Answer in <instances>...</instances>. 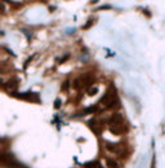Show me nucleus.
Listing matches in <instances>:
<instances>
[{"mask_svg": "<svg viewBox=\"0 0 165 168\" xmlns=\"http://www.w3.org/2000/svg\"><path fill=\"white\" fill-rule=\"evenodd\" d=\"M102 145H103L106 151H108V153H111V154L116 155L119 158H126L130 155L126 142H111V141L103 140Z\"/></svg>", "mask_w": 165, "mask_h": 168, "instance_id": "nucleus-3", "label": "nucleus"}, {"mask_svg": "<svg viewBox=\"0 0 165 168\" xmlns=\"http://www.w3.org/2000/svg\"><path fill=\"white\" fill-rule=\"evenodd\" d=\"M97 105L99 106V112H105V111H108V110L116 111V110L121 106V104H120V100H119V97H118V93H116L115 87L111 85V87L106 91V93L103 95V97L99 100V102H98Z\"/></svg>", "mask_w": 165, "mask_h": 168, "instance_id": "nucleus-2", "label": "nucleus"}, {"mask_svg": "<svg viewBox=\"0 0 165 168\" xmlns=\"http://www.w3.org/2000/svg\"><path fill=\"white\" fill-rule=\"evenodd\" d=\"M70 87H71V81L67 79V80H64L63 83H62L61 89L63 91V92H67V91H68V88H70Z\"/></svg>", "mask_w": 165, "mask_h": 168, "instance_id": "nucleus-12", "label": "nucleus"}, {"mask_svg": "<svg viewBox=\"0 0 165 168\" xmlns=\"http://www.w3.org/2000/svg\"><path fill=\"white\" fill-rule=\"evenodd\" d=\"M93 23H94V20H89V21H88V23H85V25L83 26V28H84V30H87V28H89Z\"/></svg>", "mask_w": 165, "mask_h": 168, "instance_id": "nucleus-14", "label": "nucleus"}, {"mask_svg": "<svg viewBox=\"0 0 165 168\" xmlns=\"http://www.w3.org/2000/svg\"><path fill=\"white\" fill-rule=\"evenodd\" d=\"M106 126L108 131L115 136H123L129 131V126L125 116L116 111H114L110 116L106 118Z\"/></svg>", "mask_w": 165, "mask_h": 168, "instance_id": "nucleus-1", "label": "nucleus"}, {"mask_svg": "<svg viewBox=\"0 0 165 168\" xmlns=\"http://www.w3.org/2000/svg\"><path fill=\"white\" fill-rule=\"evenodd\" d=\"M71 88H72V89H75V91L83 89V84H81L80 76H79V78H75L72 81H71Z\"/></svg>", "mask_w": 165, "mask_h": 168, "instance_id": "nucleus-11", "label": "nucleus"}, {"mask_svg": "<svg viewBox=\"0 0 165 168\" xmlns=\"http://www.w3.org/2000/svg\"><path fill=\"white\" fill-rule=\"evenodd\" d=\"M80 79H81V84H83V89H88L94 84V76L92 74H84V75L80 76Z\"/></svg>", "mask_w": 165, "mask_h": 168, "instance_id": "nucleus-7", "label": "nucleus"}, {"mask_svg": "<svg viewBox=\"0 0 165 168\" xmlns=\"http://www.w3.org/2000/svg\"><path fill=\"white\" fill-rule=\"evenodd\" d=\"M4 89L7 91V92L11 95V93L16 92V91L18 89V80L17 79H9V80H7L5 83H4Z\"/></svg>", "mask_w": 165, "mask_h": 168, "instance_id": "nucleus-6", "label": "nucleus"}, {"mask_svg": "<svg viewBox=\"0 0 165 168\" xmlns=\"http://www.w3.org/2000/svg\"><path fill=\"white\" fill-rule=\"evenodd\" d=\"M4 83H5V81H4V79H3V78H0V88H3V87H4Z\"/></svg>", "mask_w": 165, "mask_h": 168, "instance_id": "nucleus-17", "label": "nucleus"}, {"mask_svg": "<svg viewBox=\"0 0 165 168\" xmlns=\"http://www.w3.org/2000/svg\"><path fill=\"white\" fill-rule=\"evenodd\" d=\"M106 168H121V164L118 159L114 158H106Z\"/></svg>", "mask_w": 165, "mask_h": 168, "instance_id": "nucleus-9", "label": "nucleus"}, {"mask_svg": "<svg viewBox=\"0 0 165 168\" xmlns=\"http://www.w3.org/2000/svg\"><path fill=\"white\" fill-rule=\"evenodd\" d=\"M87 124H88L90 131H92L95 136L99 137V136L103 133L105 128H106V119L102 120V119H98V118H92V119H89V120L87 122Z\"/></svg>", "mask_w": 165, "mask_h": 168, "instance_id": "nucleus-4", "label": "nucleus"}, {"mask_svg": "<svg viewBox=\"0 0 165 168\" xmlns=\"http://www.w3.org/2000/svg\"><path fill=\"white\" fill-rule=\"evenodd\" d=\"M87 91H88V96H94V95H97V92H98V87L97 85H92V87H89Z\"/></svg>", "mask_w": 165, "mask_h": 168, "instance_id": "nucleus-13", "label": "nucleus"}, {"mask_svg": "<svg viewBox=\"0 0 165 168\" xmlns=\"http://www.w3.org/2000/svg\"><path fill=\"white\" fill-rule=\"evenodd\" d=\"M94 112H99V106L98 105H93V106H89L87 109H84L81 111L80 115H88V114H94Z\"/></svg>", "mask_w": 165, "mask_h": 168, "instance_id": "nucleus-10", "label": "nucleus"}, {"mask_svg": "<svg viewBox=\"0 0 165 168\" xmlns=\"http://www.w3.org/2000/svg\"><path fill=\"white\" fill-rule=\"evenodd\" d=\"M59 106H61V100H59V98H57V100H56V104H54V107H56V109H58Z\"/></svg>", "mask_w": 165, "mask_h": 168, "instance_id": "nucleus-15", "label": "nucleus"}, {"mask_svg": "<svg viewBox=\"0 0 165 168\" xmlns=\"http://www.w3.org/2000/svg\"><path fill=\"white\" fill-rule=\"evenodd\" d=\"M68 57H70V56H68V54H66V56H64L63 58H61V60H59V63H63V62H66V60H67Z\"/></svg>", "mask_w": 165, "mask_h": 168, "instance_id": "nucleus-16", "label": "nucleus"}, {"mask_svg": "<svg viewBox=\"0 0 165 168\" xmlns=\"http://www.w3.org/2000/svg\"><path fill=\"white\" fill-rule=\"evenodd\" d=\"M11 96L16 98H20V100H25V101H28V102H36L39 104L40 102V97L37 93L35 92H25V93H18L17 91L13 93H11Z\"/></svg>", "mask_w": 165, "mask_h": 168, "instance_id": "nucleus-5", "label": "nucleus"}, {"mask_svg": "<svg viewBox=\"0 0 165 168\" xmlns=\"http://www.w3.org/2000/svg\"><path fill=\"white\" fill-rule=\"evenodd\" d=\"M83 168H105L103 164H101L99 160H90V162H87L84 164H81Z\"/></svg>", "mask_w": 165, "mask_h": 168, "instance_id": "nucleus-8", "label": "nucleus"}]
</instances>
